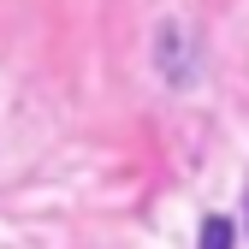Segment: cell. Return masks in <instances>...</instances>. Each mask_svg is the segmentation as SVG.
Wrapping results in <instances>:
<instances>
[{"instance_id":"obj_1","label":"cell","mask_w":249,"mask_h":249,"mask_svg":"<svg viewBox=\"0 0 249 249\" xmlns=\"http://www.w3.org/2000/svg\"><path fill=\"white\" fill-rule=\"evenodd\" d=\"M196 249H231V220L226 213H208L202 220V243Z\"/></svg>"}]
</instances>
